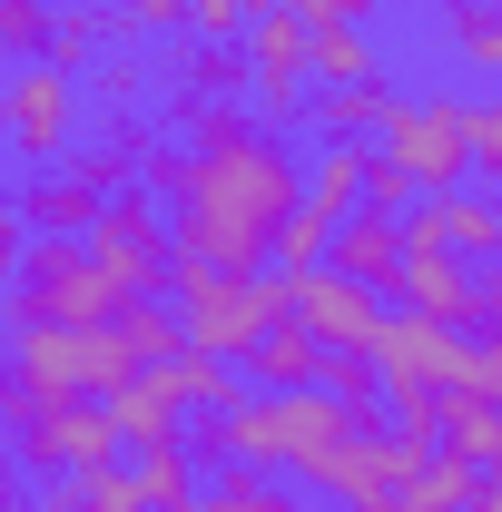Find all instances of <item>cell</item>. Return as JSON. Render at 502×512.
I'll list each match as a JSON object with an SVG mask.
<instances>
[{
  "instance_id": "obj_1",
  "label": "cell",
  "mask_w": 502,
  "mask_h": 512,
  "mask_svg": "<svg viewBox=\"0 0 502 512\" xmlns=\"http://www.w3.org/2000/svg\"><path fill=\"white\" fill-rule=\"evenodd\" d=\"M178 128H188V188L168 197L178 207V256L217 266V276H256L286 207H296V178H306L296 148L266 119L227 109V99H188Z\"/></svg>"
},
{
  "instance_id": "obj_2",
  "label": "cell",
  "mask_w": 502,
  "mask_h": 512,
  "mask_svg": "<svg viewBox=\"0 0 502 512\" xmlns=\"http://www.w3.org/2000/svg\"><path fill=\"white\" fill-rule=\"evenodd\" d=\"M375 414L365 404H335L325 384H296V394H247L227 414V463H256V473H325L335 453L355 444Z\"/></svg>"
},
{
  "instance_id": "obj_3",
  "label": "cell",
  "mask_w": 502,
  "mask_h": 512,
  "mask_svg": "<svg viewBox=\"0 0 502 512\" xmlns=\"http://www.w3.org/2000/svg\"><path fill=\"white\" fill-rule=\"evenodd\" d=\"M168 286H178V345L188 355H217V365H237L266 325L286 316V276H217V266H197V256H168Z\"/></svg>"
},
{
  "instance_id": "obj_4",
  "label": "cell",
  "mask_w": 502,
  "mask_h": 512,
  "mask_svg": "<svg viewBox=\"0 0 502 512\" xmlns=\"http://www.w3.org/2000/svg\"><path fill=\"white\" fill-rule=\"evenodd\" d=\"M0 306H10V335H20V325H109L119 306H138V296H119L79 237H30Z\"/></svg>"
},
{
  "instance_id": "obj_5",
  "label": "cell",
  "mask_w": 502,
  "mask_h": 512,
  "mask_svg": "<svg viewBox=\"0 0 502 512\" xmlns=\"http://www.w3.org/2000/svg\"><path fill=\"white\" fill-rule=\"evenodd\" d=\"M10 375L30 394H109V384L138 375L119 325H20L10 335Z\"/></svg>"
},
{
  "instance_id": "obj_6",
  "label": "cell",
  "mask_w": 502,
  "mask_h": 512,
  "mask_svg": "<svg viewBox=\"0 0 502 512\" xmlns=\"http://www.w3.org/2000/svg\"><path fill=\"white\" fill-rule=\"evenodd\" d=\"M375 158H394V168L414 178V197H453L463 178H473V158H463V99H453V89L394 99L384 128H375Z\"/></svg>"
},
{
  "instance_id": "obj_7",
  "label": "cell",
  "mask_w": 502,
  "mask_h": 512,
  "mask_svg": "<svg viewBox=\"0 0 502 512\" xmlns=\"http://www.w3.org/2000/svg\"><path fill=\"white\" fill-rule=\"evenodd\" d=\"M10 463L30 473H89V463H119V424L99 394H30L20 424H10Z\"/></svg>"
},
{
  "instance_id": "obj_8",
  "label": "cell",
  "mask_w": 502,
  "mask_h": 512,
  "mask_svg": "<svg viewBox=\"0 0 502 512\" xmlns=\"http://www.w3.org/2000/svg\"><path fill=\"white\" fill-rule=\"evenodd\" d=\"M375 384L384 394H463L473 384V335L463 325H434V316H375Z\"/></svg>"
},
{
  "instance_id": "obj_9",
  "label": "cell",
  "mask_w": 502,
  "mask_h": 512,
  "mask_svg": "<svg viewBox=\"0 0 502 512\" xmlns=\"http://www.w3.org/2000/svg\"><path fill=\"white\" fill-rule=\"evenodd\" d=\"M79 128H89V99H79L69 69H50V60L10 69V89H0V138H10L30 168H60L69 148H79Z\"/></svg>"
},
{
  "instance_id": "obj_10",
  "label": "cell",
  "mask_w": 502,
  "mask_h": 512,
  "mask_svg": "<svg viewBox=\"0 0 502 512\" xmlns=\"http://www.w3.org/2000/svg\"><path fill=\"white\" fill-rule=\"evenodd\" d=\"M306 20L286 10V0H247V99L256 119H306Z\"/></svg>"
},
{
  "instance_id": "obj_11",
  "label": "cell",
  "mask_w": 502,
  "mask_h": 512,
  "mask_svg": "<svg viewBox=\"0 0 502 512\" xmlns=\"http://www.w3.org/2000/svg\"><path fill=\"white\" fill-rule=\"evenodd\" d=\"M79 247L99 256V276H109L119 296H158V286H168V256H178L148 197H109V207H99V227H89Z\"/></svg>"
},
{
  "instance_id": "obj_12",
  "label": "cell",
  "mask_w": 502,
  "mask_h": 512,
  "mask_svg": "<svg viewBox=\"0 0 502 512\" xmlns=\"http://www.w3.org/2000/svg\"><path fill=\"white\" fill-rule=\"evenodd\" d=\"M286 316L306 325L315 345L335 355V345H375V316H384V296L375 286H355V276H335V266H306V276H286Z\"/></svg>"
},
{
  "instance_id": "obj_13",
  "label": "cell",
  "mask_w": 502,
  "mask_h": 512,
  "mask_svg": "<svg viewBox=\"0 0 502 512\" xmlns=\"http://www.w3.org/2000/svg\"><path fill=\"white\" fill-rule=\"evenodd\" d=\"M394 296H404V306H414V316H434V325H463V335H473V325H483V286H473V266H453V256H404V266H394Z\"/></svg>"
},
{
  "instance_id": "obj_14",
  "label": "cell",
  "mask_w": 502,
  "mask_h": 512,
  "mask_svg": "<svg viewBox=\"0 0 502 512\" xmlns=\"http://www.w3.org/2000/svg\"><path fill=\"white\" fill-rule=\"evenodd\" d=\"M325 266H335V276H355V286H375V296H394L404 227H394L384 207H355V217H335V237H325Z\"/></svg>"
},
{
  "instance_id": "obj_15",
  "label": "cell",
  "mask_w": 502,
  "mask_h": 512,
  "mask_svg": "<svg viewBox=\"0 0 502 512\" xmlns=\"http://www.w3.org/2000/svg\"><path fill=\"white\" fill-rule=\"evenodd\" d=\"M10 207H20V227H30V237H89L109 197H99V188H89V178H79V168L60 158V178H30V188L10 197Z\"/></svg>"
},
{
  "instance_id": "obj_16",
  "label": "cell",
  "mask_w": 502,
  "mask_h": 512,
  "mask_svg": "<svg viewBox=\"0 0 502 512\" xmlns=\"http://www.w3.org/2000/svg\"><path fill=\"white\" fill-rule=\"evenodd\" d=\"M237 365H247V384H256V394H296V384H315V375H325V345H315L296 316H276V325H266V335L247 345V355H237Z\"/></svg>"
},
{
  "instance_id": "obj_17",
  "label": "cell",
  "mask_w": 502,
  "mask_h": 512,
  "mask_svg": "<svg viewBox=\"0 0 502 512\" xmlns=\"http://www.w3.org/2000/svg\"><path fill=\"white\" fill-rule=\"evenodd\" d=\"M365 158H375L365 138H325V148H315V168L296 178V207H315L325 227H335V217H355V207H365Z\"/></svg>"
},
{
  "instance_id": "obj_18",
  "label": "cell",
  "mask_w": 502,
  "mask_h": 512,
  "mask_svg": "<svg viewBox=\"0 0 502 512\" xmlns=\"http://www.w3.org/2000/svg\"><path fill=\"white\" fill-rule=\"evenodd\" d=\"M99 404H109L119 444H168V434H178V394H168V375H158V365H138L128 384H109Z\"/></svg>"
},
{
  "instance_id": "obj_19",
  "label": "cell",
  "mask_w": 502,
  "mask_h": 512,
  "mask_svg": "<svg viewBox=\"0 0 502 512\" xmlns=\"http://www.w3.org/2000/svg\"><path fill=\"white\" fill-rule=\"evenodd\" d=\"M394 99H404V89L375 69V79H355V89H306V119L325 128V138H365V148H375V128H384Z\"/></svg>"
},
{
  "instance_id": "obj_20",
  "label": "cell",
  "mask_w": 502,
  "mask_h": 512,
  "mask_svg": "<svg viewBox=\"0 0 502 512\" xmlns=\"http://www.w3.org/2000/svg\"><path fill=\"white\" fill-rule=\"evenodd\" d=\"M306 79H315V89H355V79H375L365 20H306Z\"/></svg>"
},
{
  "instance_id": "obj_21",
  "label": "cell",
  "mask_w": 502,
  "mask_h": 512,
  "mask_svg": "<svg viewBox=\"0 0 502 512\" xmlns=\"http://www.w3.org/2000/svg\"><path fill=\"white\" fill-rule=\"evenodd\" d=\"M434 20H443V50L463 69L502 79V0H434Z\"/></svg>"
},
{
  "instance_id": "obj_22",
  "label": "cell",
  "mask_w": 502,
  "mask_h": 512,
  "mask_svg": "<svg viewBox=\"0 0 502 512\" xmlns=\"http://www.w3.org/2000/svg\"><path fill=\"white\" fill-rule=\"evenodd\" d=\"M128 483H138V503L148 512H188L207 483H197V453L168 434V444H138V463H128Z\"/></svg>"
},
{
  "instance_id": "obj_23",
  "label": "cell",
  "mask_w": 502,
  "mask_h": 512,
  "mask_svg": "<svg viewBox=\"0 0 502 512\" xmlns=\"http://www.w3.org/2000/svg\"><path fill=\"white\" fill-rule=\"evenodd\" d=\"M473 483H483V473H473L463 453L434 444L414 473H404V483H394V503H404V512H463V503H473Z\"/></svg>"
},
{
  "instance_id": "obj_24",
  "label": "cell",
  "mask_w": 502,
  "mask_h": 512,
  "mask_svg": "<svg viewBox=\"0 0 502 512\" xmlns=\"http://www.w3.org/2000/svg\"><path fill=\"white\" fill-rule=\"evenodd\" d=\"M188 512H306V503H296V493H276L256 463H227V473H217V483H207Z\"/></svg>"
},
{
  "instance_id": "obj_25",
  "label": "cell",
  "mask_w": 502,
  "mask_h": 512,
  "mask_svg": "<svg viewBox=\"0 0 502 512\" xmlns=\"http://www.w3.org/2000/svg\"><path fill=\"white\" fill-rule=\"evenodd\" d=\"M434 207H443V247L483 256V266L502 256V207H493V197H463V188H453V197H434Z\"/></svg>"
},
{
  "instance_id": "obj_26",
  "label": "cell",
  "mask_w": 502,
  "mask_h": 512,
  "mask_svg": "<svg viewBox=\"0 0 502 512\" xmlns=\"http://www.w3.org/2000/svg\"><path fill=\"white\" fill-rule=\"evenodd\" d=\"M99 40H109V30H99V0H79V10H50V50H40V60L79 79V69L99 60Z\"/></svg>"
},
{
  "instance_id": "obj_27",
  "label": "cell",
  "mask_w": 502,
  "mask_h": 512,
  "mask_svg": "<svg viewBox=\"0 0 502 512\" xmlns=\"http://www.w3.org/2000/svg\"><path fill=\"white\" fill-rule=\"evenodd\" d=\"M60 512H148V503H138L128 463H89V473H69V503Z\"/></svg>"
},
{
  "instance_id": "obj_28",
  "label": "cell",
  "mask_w": 502,
  "mask_h": 512,
  "mask_svg": "<svg viewBox=\"0 0 502 512\" xmlns=\"http://www.w3.org/2000/svg\"><path fill=\"white\" fill-rule=\"evenodd\" d=\"M325 237H335V227H325V217H315V207H286V227H276V276H306V266H325Z\"/></svg>"
},
{
  "instance_id": "obj_29",
  "label": "cell",
  "mask_w": 502,
  "mask_h": 512,
  "mask_svg": "<svg viewBox=\"0 0 502 512\" xmlns=\"http://www.w3.org/2000/svg\"><path fill=\"white\" fill-rule=\"evenodd\" d=\"M463 158H473V178H502V89L463 99Z\"/></svg>"
},
{
  "instance_id": "obj_30",
  "label": "cell",
  "mask_w": 502,
  "mask_h": 512,
  "mask_svg": "<svg viewBox=\"0 0 502 512\" xmlns=\"http://www.w3.org/2000/svg\"><path fill=\"white\" fill-rule=\"evenodd\" d=\"M99 30H109V40H158V30H188V0H119V10H99Z\"/></svg>"
},
{
  "instance_id": "obj_31",
  "label": "cell",
  "mask_w": 502,
  "mask_h": 512,
  "mask_svg": "<svg viewBox=\"0 0 502 512\" xmlns=\"http://www.w3.org/2000/svg\"><path fill=\"white\" fill-rule=\"evenodd\" d=\"M50 50V0H0V60H40Z\"/></svg>"
},
{
  "instance_id": "obj_32",
  "label": "cell",
  "mask_w": 502,
  "mask_h": 512,
  "mask_svg": "<svg viewBox=\"0 0 502 512\" xmlns=\"http://www.w3.org/2000/svg\"><path fill=\"white\" fill-rule=\"evenodd\" d=\"M178 89H188V99H207V89H217V99H227V89H247V50H217V40H207V50L178 69Z\"/></svg>"
},
{
  "instance_id": "obj_33",
  "label": "cell",
  "mask_w": 502,
  "mask_h": 512,
  "mask_svg": "<svg viewBox=\"0 0 502 512\" xmlns=\"http://www.w3.org/2000/svg\"><path fill=\"white\" fill-rule=\"evenodd\" d=\"M325 394H335V404H365V414H375V355H355V345H335V355H325Z\"/></svg>"
},
{
  "instance_id": "obj_34",
  "label": "cell",
  "mask_w": 502,
  "mask_h": 512,
  "mask_svg": "<svg viewBox=\"0 0 502 512\" xmlns=\"http://www.w3.org/2000/svg\"><path fill=\"white\" fill-rule=\"evenodd\" d=\"M138 188H148V197H178V188H188V148H168V138L148 128V148H138Z\"/></svg>"
},
{
  "instance_id": "obj_35",
  "label": "cell",
  "mask_w": 502,
  "mask_h": 512,
  "mask_svg": "<svg viewBox=\"0 0 502 512\" xmlns=\"http://www.w3.org/2000/svg\"><path fill=\"white\" fill-rule=\"evenodd\" d=\"M188 40L237 50V40H247V0H188Z\"/></svg>"
},
{
  "instance_id": "obj_36",
  "label": "cell",
  "mask_w": 502,
  "mask_h": 512,
  "mask_svg": "<svg viewBox=\"0 0 502 512\" xmlns=\"http://www.w3.org/2000/svg\"><path fill=\"white\" fill-rule=\"evenodd\" d=\"M365 207H384V217H404V207H414V178H404L394 158H365Z\"/></svg>"
},
{
  "instance_id": "obj_37",
  "label": "cell",
  "mask_w": 502,
  "mask_h": 512,
  "mask_svg": "<svg viewBox=\"0 0 502 512\" xmlns=\"http://www.w3.org/2000/svg\"><path fill=\"white\" fill-rule=\"evenodd\" d=\"M473 394H493V404H502V325L473 335Z\"/></svg>"
},
{
  "instance_id": "obj_38",
  "label": "cell",
  "mask_w": 502,
  "mask_h": 512,
  "mask_svg": "<svg viewBox=\"0 0 502 512\" xmlns=\"http://www.w3.org/2000/svg\"><path fill=\"white\" fill-rule=\"evenodd\" d=\"M20 247H30V227H20V207L0 197V296H10V276H20Z\"/></svg>"
},
{
  "instance_id": "obj_39",
  "label": "cell",
  "mask_w": 502,
  "mask_h": 512,
  "mask_svg": "<svg viewBox=\"0 0 502 512\" xmlns=\"http://www.w3.org/2000/svg\"><path fill=\"white\" fill-rule=\"evenodd\" d=\"M296 20H375V0H286Z\"/></svg>"
},
{
  "instance_id": "obj_40",
  "label": "cell",
  "mask_w": 502,
  "mask_h": 512,
  "mask_svg": "<svg viewBox=\"0 0 502 512\" xmlns=\"http://www.w3.org/2000/svg\"><path fill=\"white\" fill-rule=\"evenodd\" d=\"M99 69V99H138V60H89Z\"/></svg>"
},
{
  "instance_id": "obj_41",
  "label": "cell",
  "mask_w": 502,
  "mask_h": 512,
  "mask_svg": "<svg viewBox=\"0 0 502 512\" xmlns=\"http://www.w3.org/2000/svg\"><path fill=\"white\" fill-rule=\"evenodd\" d=\"M20 404H30V384H20L10 365H0V444H10V424H20Z\"/></svg>"
},
{
  "instance_id": "obj_42",
  "label": "cell",
  "mask_w": 502,
  "mask_h": 512,
  "mask_svg": "<svg viewBox=\"0 0 502 512\" xmlns=\"http://www.w3.org/2000/svg\"><path fill=\"white\" fill-rule=\"evenodd\" d=\"M473 286H483V325H502V256L483 266V276H473Z\"/></svg>"
},
{
  "instance_id": "obj_43",
  "label": "cell",
  "mask_w": 502,
  "mask_h": 512,
  "mask_svg": "<svg viewBox=\"0 0 502 512\" xmlns=\"http://www.w3.org/2000/svg\"><path fill=\"white\" fill-rule=\"evenodd\" d=\"M463 512H502V473H483V483H473V503Z\"/></svg>"
},
{
  "instance_id": "obj_44",
  "label": "cell",
  "mask_w": 502,
  "mask_h": 512,
  "mask_svg": "<svg viewBox=\"0 0 502 512\" xmlns=\"http://www.w3.org/2000/svg\"><path fill=\"white\" fill-rule=\"evenodd\" d=\"M10 493H20V473H10V444H0V503H10Z\"/></svg>"
},
{
  "instance_id": "obj_45",
  "label": "cell",
  "mask_w": 502,
  "mask_h": 512,
  "mask_svg": "<svg viewBox=\"0 0 502 512\" xmlns=\"http://www.w3.org/2000/svg\"><path fill=\"white\" fill-rule=\"evenodd\" d=\"M10 512H60V503H20V493H10Z\"/></svg>"
},
{
  "instance_id": "obj_46",
  "label": "cell",
  "mask_w": 502,
  "mask_h": 512,
  "mask_svg": "<svg viewBox=\"0 0 502 512\" xmlns=\"http://www.w3.org/2000/svg\"><path fill=\"white\" fill-rule=\"evenodd\" d=\"M493 207H502V197H493Z\"/></svg>"
}]
</instances>
